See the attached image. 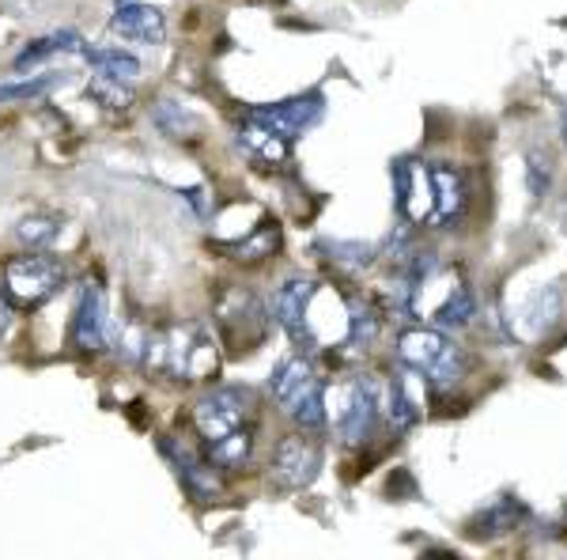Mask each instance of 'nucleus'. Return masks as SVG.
I'll return each instance as SVG.
<instances>
[{"instance_id":"21","label":"nucleus","mask_w":567,"mask_h":560,"mask_svg":"<svg viewBox=\"0 0 567 560\" xmlns=\"http://www.w3.org/2000/svg\"><path fill=\"white\" fill-rule=\"evenodd\" d=\"M277 246H280V224L265 216L250 235L239 238V243H224V251L231 254L235 262H261V258H269Z\"/></svg>"},{"instance_id":"18","label":"nucleus","mask_w":567,"mask_h":560,"mask_svg":"<svg viewBox=\"0 0 567 560\" xmlns=\"http://www.w3.org/2000/svg\"><path fill=\"white\" fill-rule=\"evenodd\" d=\"M250 458H254V428L250 425L227 431V436H219V439H208V462H213L216 470H224V474L246 470Z\"/></svg>"},{"instance_id":"20","label":"nucleus","mask_w":567,"mask_h":560,"mask_svg":"<svg viewBox=\"0 0 567 560\" xmlns=\"http://www.w3.org/2000/svg\"><path fill=\"white\" fill-rule=\"evenodd\" d=\"M432 318H435V326H443V329H462V326H470L473 318H477V296H473V288L470 284H454V288H446V296L443 303L432 310Z\"/></svg>"},{"instance_id":"2","label":"nucleus","mask_w":567,"mask_h":560,"mask_svg":"<svg viewBox=\"0 0 567 560\" xmlns=\"http://www.w3.org/2000/svg\"><path fill=\"white\" fill-rule=\"evenodd\" d=\"M398 360L413 367L416 375H424V383L435 390L458 387L465 375V353L443 329H424V326L405 329L398 337Z\"/></svg>"},{"instance_id":"13","label":"nucleus","mask_w":567,"mask_h":560,"mask_svg":"<svg viewBox=\"0 0 567 560\" xmlns=\"http://www.w3.org/2000/svg\"><path fill=\"white\" fill-rule=\"evenodd\" d=\"M379 329H382L379 307L363 296H352L344 303V334H341V342H337V348H344V356H363L379 342Z\"/></svg>"},{"instance_id":"8","label":"nucleus","mask_w":567,"mask_h":560,"mask_svg":"<svg viewBox=\"0 0 567 560\" xmlns=\"http://www.w3.org/2000/svg\"><path fill=\"white\" fill-rule=\"evenodd\" d=\"M216 315H219V334H224L227 345L235 342V334H239V326H243V353H250V345H254V337L246 334V326H250L258 337H265V329H269V310H265L261 299L246 288L227 292V296L219 299Z\"/></svg>"},{"instance_id":"5","label":"nucleus","mask_w":567,"mask_h":560,"mask_svg":"<svg viewBox=\"0 0 567 560\" xmlns=\"http://www.w3.org/2000/svg\"><path fill=\"white\" fill-rule=\"evenodd\" d=\"M318 470H322V451L303 436H284L277 444V451H272V462H269L272 485L291 489V492L307 489V485L318 477Z\"/></svg>"},{"instance_id":"28","label":"nucleus","mask_w":567,"mask_h":560,"mask_svg":"<svg viewBox=\"0 0 567 560\" xmlns=\"http://www.w3.org/2000/svg\"><path fill=\"white\" fill-rule=\"evenodd\" d=\"M329 254H333L337 265H349V269H368L374 262V246L368 243H322Z\"/></svg>"},{"instance_id":"29","label":"nucleus","mask_w":567,"mask_h":560,"mask_svg":"<svg viewBox=\"0 0 567 560\" xmlns=\"http://www.w3.org/2000/svg\"><path fill=\"white\" fill-rule=\"evenodd\" d=\"M50 88H53V77H34V80H20V84H4V88H0V103H8V99L45 95Z\"/></svg>"},{"instance_id":"25","label":"nucleus","mask_w":567,"mask_h":560,"mask_svg":"<svg viewBox=\"0 0 567 560\" xmlns=\"http://www.w3.org/2000/svg\"><path fill=\"white\" fill-rule=\"evenodd\" d=\"M284 413H288V417L296 420V425L303 428V431L326 428V383L318 379L315 387H310V390L303 394V398H296Z\"/></svg>"},{"instance_id":"1","label":"nucleus","mask_w":567,"mask_h":560,"mask_svg":"<svg viewBox=\"0 0 567 560\" xmlns=\"http://www.w3.org/2000/svg\"><path fill=\"white\" fill-rule=\"evenodd\" d=\"M141 364L163 379H208L216 375V345L197 326H148Z\"/></svg>"},{"instance_id":"10","label":"nucleus","mask_w":567,"mask_h":560,"mask_svg":"<svg viewBox=\"0 0 567 560\" xmlns=\"http://www.w3.org/2000/svg\"><path fill=\"white\" fill-rule=\"evenodd\" d=\"M379 413H382V401H379V383L371 375L355 379V387L349 394V409L341 417V436L349 447H363L368 439L374 436L379 428Z\"/></svg>"},{"instance_id":"22","label":"nucleus","mask_w":567,"mask_h":560,"mask_svg":"<svg viewBox=\"0 0 567 560\" xmlns=\"http://www.w3.org/2000/svg\"><path fill=\"white\" fill-rule=\"evenodd\" d=\"M152 118H155V125H159V133H167L171 141H197L200 136V118L182 103H171V99H159Z\"/></svg>"},{"instance_id":"7","label":"nucleus","mask_w":567,"mask_h":560,"mask_svg":"<svg viewBox=\"0 0 567 560\" xmlns=\"http://www.w3.org/2000/svg\"><path fill=\"white\" fill-rule=\"evenodd\" d=\"M72 342L80 353H99L110 342V310H106V292L99 281H87L80 288L76 315H72Z\"/></svg>"},{"instance_id":"15","label":"nucleus","mask_w":567,"mask_h":560,"mask_svg":"<svg viewBox=\"0 0 567 560\" xmlns=\"http://www.w3.org/2000/svg\"><path fill=\"white\" fill-rule=\"evenodd\" d=\"M432 167V194H435V213L432 227H451L454 220L465 213V179L458 167H446V163H427Z\"/></svg>"},{"instance_id":"30","label":"nucleus","mask_w":567,"mask_h":560,"mask_svg":"<svg viewBox=\"0 0 567 560\" xmlns=\"http://www.w3.org/2000/svg\"><path fill=\"white\" fill-rule=\"evenodd\" d=\"M91 95L103 99L106 106H122V103H130V91H122V80H106V77H99V80H95V88H91Z\"/></svg>"},{"instance_id":"16","label":"nucleus","mask_w":567,"mask_h":560,"mask_svg":"<svg viewBox=\"0 0 567 560\" xmlns=\"http://www.w3.org/2000/svg\"><path fill=\"white\" fill-rule=\"evenodd\" d=\"M239 149L250 155L254 163H265V167H277V163H284L291 155V141L277 130H269L265 122H258V118L246 114L243 130H239Z\"/></svg>"},{"instance_id":"31","label":"nucleus","mask_w":567,"mask_h":560,"mask_svg":"<svg viewBox=\"0 0 567 560\" xmlns=\"http://www.w3.org/2000/svg\"><path fill=\"white\" fill-rule=\"evenodd\" d=\"M529 190H534V197L548 190V160L542 163V155H529Z\"/></svg>"},{"instance_id":"9","label":"nucleus","mask_w":567,"mask_h":560,"mask_svg":"<svg viewBox=\"0 0 567 560\" xmlns=\"http://www.w3.org/2000/svg\"><path fill=\"white\" fill-rule=\"evenodd\" d=\"M163 451H167V458L175 462L182 485H186V492L194 496V500H200V503L219 500L224 485H219V470L208 462V458H200L194 447L178 444V439H163Z\"/></svg>"},{"instance_id":"24","label":"nucleus","mask_w":567,"mask_h":560,"mask_svg":"<svg viewBox=\"0 0 567 560\" xmlns=\"http://www.w3.org/2000/svg\"><path fill=\"white\" fill-rule=\"evenodd\" d=\"M523 519V503L515 500H496L488 511H481V519L473 522V538H496V534H507V530L518 527Z\"/></svg>"},{"instance_id":"14","label":"nucleus","mask_w":567,"mask_h":560,"mask_svg":"<svg viewBox=\"0 0 567 560\" xmlns=\"http://www.w3.org/2000/svg\"><path fill=\"white\" fill-rule=\"evenodd\" d=\"M110 31L122 34L130 42H148V45H159L167 39V20H163L159 8H148V4H117V12L110 16Z\"/></svg>"},{"instance_id":"3","label":"nucleus","mask_w":567,"mask_h":560,"mask_svg":"<svg viewBox=\"0 0 567 560\" xmlns=\"http://www.w3.org/2000/svg\"><path fill=\"white\" fill-rule=\"evenodd\" d=\"M65 284V269H61L58 258H50V254H20V258H12L4 265V296L12 303H20V307H39L53 296V292Z\"/></svg>"},{"instance_id":"11","label":"nucleus","mask_w":567,"mask_h":560,"mask_svg":"<svg viewBox=\"0 0 567 560\" xmlns=\"http://www.w3.org/2000/svg\"><path fill=\"white\" fill-rule=\"evenodd\" d=\"M322 95H296V99H284V103H272V106H254L250 118H258L269 130L284 133L288 141H296L299 133H307L310 125L322 118Z\"/></svg>"},{"instance_id":"23","label":"nucleus","mask_w":567,"mask_h":560,"mask_svg":"<svg viewBox=\"0 0 567 560\" xmlns=\"http://www.w3.org/2000/svg\"><path fill=\"white\" fill-rule=\"evenodd\" d=\"M84 61L91 69L99 72V77L106 80H122V84H133L136 77H141V61L133 58V53L125 50H91V45H84Z\"/></svg>"},{"instance_id":"32","label":"nucleus","mask_w":567,"mask_h":560,"mask_svg":"<svg viewBox=\"0 0 567 560\" xmlns=\"http://www.w3.org/2000/svg\"><path fill=\"white\" fill-rule=\"evenodd\" d=\"M117 4H130V0H117Z\"/></svg>"},{"instance_id":"27","label":"nucleus","mask_w":567,"mask_h":560,"mask_svg":"<svg viewBox=\"0 0 567 560\" xmlns=\"http://www.w3.org/2000/svg\"><path fill=\"white\" fill-rule=\"evenodd\" d=\"M61 235V220L58 216H27L20 224V238L31 251H42V246H50L53 238Z\"/></svg>"},{"instance_id":"4","label":"nucleus","mask_w":567,"mask_h":560,"mask_svg":"<svg viewBox=\"0 0 567 560\" xmlns=\"http://www.w3.org/2000/svg\"><path fill=\"white\" fill-rule=\"evenodd\" d=\"M250 417H254V394L246 387H216V390L200 394L194 406V425L200 436H205V444L250 425Z\"/></svg>"},{"instance_id":"17","label":"nucleus","mask_w":567,"mask_h":560,"mask_svg":"<svg viewBox=\"0 0 567 560\" xmlns=\"http://www.w3.org/2000/svg\"><path fill=\"white\" fill-rule=\"evenodd\" d=\"M318 375H315V364L307 360V356H288L277 371H272L269 379V390H272V401H277L280 409H288L296 398H303V394L315 387Z\"/></svg>"},{"instance_id":"6","label":"nucleus","mask_w":567,"mask_h":560,"mask_svg":"<svg viewBox=\"0 0 567 560\" xmlns=\"http://www.w3.org/2000/svg\"><path fill=\"white\" fill-rule=\"evenodd\" d=\"M393 186H398V205L409 224H432L435 194H432V167L427 163L401 160L393 163Z\"/></svg>"},{"instance_id":"19","label":"nucleus","mask_w":567,"mask_h":560,"mask_svg":"<svg viewBox=\"0 0 567 560\" xmlns=\"http://www.w3.org/2000/svg\"><path fill=\"white\" fill-rule=\"evenodd\" d=\"M413 367L409 375H401L398 383L390 387V398H386V417H390V428L393 431H413L424 417V401L413 398Z\"/></svg>"},{"instance_id":"12","label":"nucleus","mask_w":567,"mask_h":560,"mask_svg":"<svg viewBox=\"0 0 567 560\" xmlns=\"http://www.w3.org/2000/svg\"><path fill=\"white\" fill-rule=\"evenodd\" d=\"M318 284L307 277H291L277 288V299H272V318L280 323L284 334L296 345H307V310L310 299H315Z\"/></svg>"},{"instance_id":"26","label":"nucleus","mask_w":567,"mask_h":560,"mask_svg":"<svg viewBox=\"0 0 567 560\" xmlns=\"http://www.w3.org/2000/svg\"><path fill=\"white\" fill-rule=\"evenodd\" d=\"M58 50H84V39H80L76 31H58V34H50V39H34L20 58H16V69L34 65V61L50 58V53H58Z\"/></svg>"}]
</instances>
